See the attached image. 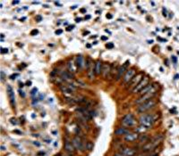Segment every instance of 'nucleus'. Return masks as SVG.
Listing matches in <instances>:
<instances>
[{"label": "nucleus", "mask_w": 179, "mask_h": 156, "mask_svg": "<svg viewBox=\"0 0 179 156\" xmlns=\"http://www.w3.org/2000/svg\"><path fill=\"white\" fill-rule=\"evenodd\" d=\"M19 93H20V95L23 96V97H25V94L23 93V91H22L21 89H19Z\"/></svg>", "instance_id": "nucleus-33"}, {"label": "nucleus", "mask_w": 179, "mask_h": 156, "mask_svg": "<svg viewBox=\"0 0 179 156\" xmlns=\"http://www.w3.org/2000/svg\"><path fill=\"white\" fill-rule=\"evenodd\" d=\"M8 53V49L7 48H1V54H7Z\"/></svg>", "instance_id": "nucleus-31"}, {"label": "nucleus", "mask_w": 179, "mask_h": 156, "mask_svg": "<svg viewBox=\"0 0 179 156\" xmlns=\"http://www.w3.org/2000/svg\"><path fill=\"white\" fill-rule=\"evenodd\" d=\"M110 71H111V65L109 64H108V63H105V64H103V67H102V75H103V77L105 78H107L109 76V74H110Z\"/></svg>", "instance_id": "nucleus-16"}, {"label": "nucleus", "mask_w": 179, "mask_h": 156, "mask_svg": "<svg viewBox=\"0 0 179 156\" xmlns=\"http://www.w3.org/2000/svg\"><path fill=\"white\" fill-rule=\"evenodd\" d=\"M89 19H91V15H87V16H85V20H89Z\"/></svg>", "instance_id": "nucleus-46"}, {"label": "nucleus", "mask_w": 179, "mask_h": 156, "mask_svg": "<svg viewBox=\"0 0 179 156\" xmlns=\"http://www.w3.org/2000/svg\"><path fill=\"white\" fill-rule=\"evenodd\" d=\"M63 33V30L62 29H57V30H55V34L56 35H60V34H62Z\"/></svg>", "instance_id": "nucleus-32"}, {"label": "nucleus", "mask_w": 179, "mask_h": 156, "mask_svg": "<svg viewBox=\"0 0 179 156\" xmlns=\"http://www.w3.org/2000/svg\"><path fill=\"white\" fill-rule=\"evenodd\" d=\"M39 33V30L38 29H32L31 31H30V35L31 36H35V35H37Z\"/></svg>", "instance_id": "nucleus-28"}, {"label": "nucleus", "mask_w": 179, "mask_h": 156, "mask_svg": "<svg viewBox=\"0 0 179 156\" xmlns=\"http://www.w3.org/2000/svg\"><path fill=\"white\" fill-rule=\"evenodd\" d=\"M75 64L77 66V68L79 69H83V65H84V59H83V55H77L75 58Z\"/></svg>", "instance_id": "nucleus-20"}, {"label": "nucleus", "mask_w": 179, "mask_h": 156, "mask_svg": "<svg viewBox=\"0 0 179 156\" xmlns=\"http://www.w3.org/2000/svg\"><path fill=\"white\" fill-rule=\"evenodd\" d=\"M37 93H38V88H33V89L31 90V92H30V95H31L32 96H34V95H36Z\"/></svg>", "instance_id": "nucleus-27"}, {"label": "nucleus", "mask_w": 179, "mask_h": 156, "mask_svg": "<svg viewBox=\"0 0 179 156\" xmlns=\"http://www.w3.org/2000/svg\"><path fill=\"white\" fill-rule=\"evenodd\" d=\"M73 28H74V25L69 26V27H67V28H66V30H67V31H70V30H72V29H73Z\"/></svg>", "instance_id": "nucleus-36"}, {"label": "nucleus", "mask_w": 179, "mask_h": 156, "mask_svg": "<svg viewBox=\"0 0 179 156\" xmlns=\"http://www.w3.org/2000/svg\"><path fill=\"white\" fill-rule=\"evenodd\" d=\"M155 121H156V117H155L154 114H152V113H143L139 118L140 125L144 126L148 130L152 129V127L153 126Z\"/></svg>", "instance_id": "nucleus-2"}, {"label": "nucleus", "mask_w": 179, "mask_h": 156, "mask_svg": "<svg viewBox=\"0 0 179 156\" xmlns=\"http://www.w3.org/2000/svg\"><path fill=\"white\" fill-rule=\"evenodd\" d=\"M139 136H140V134H138V133H132V132H130V133H128L127 135H125L124 137V141H126V142H128V143H133V142H134V141H136L138 140V138H139Z\"/></svg>", "instance_id": "nucleus-15"}, {"label": "nucleus", "mask_w": 179, "mask_h": 156, "mask_svg": "<svg viewBox=\"0 0 179 156\" xmlns=\"http://www.w3.org/2000/svg\"><path fill=\"white\" fill-rule=\"evenodd\" d=\"M143 78V73L140 72L136 74L134 78H132L127 84H126V89H134L138 84L140 83V81Z\"/></svg>", "instance_id": "nucleus-7"}, {"label": "nucleus", "mask_w": 179, "mask_h": 156, "mask_svg": "<svg viewBox=\"0 0 179 156\" xmlns=\"http://www.w3.org/2000/svg\"><path fill=\"white\" fill-rule=\"evenodd\" d=\"M151 4H152V5H153V6L155 5V3H154L153 1H152V2H151Z\"/></svg>", "instance_id": "nucleus-54"}, {"label": "nucleus", "mask_w": 179, "mask_h": 156, "mask_svg": "<svg viewBox=\"0 0 179 156\" xmlns=\"http://www.w3.org/2000/svg\"><path fill=\"white\" fill-rule=\"evenodd\" d=\"M19 3H20L19 1H13V2H12V4H13V5H18Z\"/></svg>", "instance_id": "nucleus-44"}, {"label": "nucleus", "mask_w": 179, "mask_h": 156, "mask_svg": "<svg viewBox=\"0 0 179 156\" xmlns=\"http://www.w3.org/2000/svg\"><path fill=\"white\" fill-rule=\"evenodd\" d=\"M151 140V137H150V136H148L147 134H141L140 136H139V138H138V141H139V143L140 144H147L149 141Z\"/></svg>", "instance_id": "nucleus-19"}, {"label": "nucleus", "mask_w": 179, "mask_h": 156, "mask_svg": "<svg viewBox=\"0 0 179 156\" xmlns=\"http://www.w3.org/2000/svg\"><path fill=\"white\" fill-rule=\"evenodd\" d=\"M129 64H130V62H129V61H126L124 64L118 68L117 74H116V80H119L122 77H124L125 72L128 71V66H129Z\"/></svg>", "instance_id": "nucleus-9"}, {"label": "nucleus", "mask_w": 179, "mask_h": 156, "mask_svg": "<svg viewBox=\"0 0 179 156\" xmlns=\"http://www.w3.org/2000/svg\"><path fill=\"white\" fill-rule=\"evenodd\" d=\"M34 144H35V145H37V146H40V145H41L40 144H39V143H36V142H34Z\"/></svg>", "instance_id": "nucleus-50"}, {"label": "nucleus", "mask_w": 179, "mask_h": 156, "mask_svg": "<svg viewBox=\"0 0 179 156\" xmlns=\"http://www.w3.org/2000/svg\"><path fill=\"white\" fill-rule=\"evenodd\" d=\"M107 18H108V19H112V14L108 13V14H107Z\"/></svg>", "instance_id": "nucleus-42"}, {"label": "nucleus", "mask_w": 179, "mask_h": 156, "mask_svg": "<svg viewBox=\"0 0 179 156\" xmlns=\"http://www.w3.org/2000/svg\"><path fill=\"white\" fill-rule=\"evenodd\" d=\"M61 78L65 81H72L74 79V76L73 73L69 72L67 71H65L61 72Z\"/></svg>", "instance_id": "nucleus-17"}, {"label": "nucleus", "mask_w": 179, "mask_h": 156, "mask_svg": "<svg viewBox=\"0 0 179 156\" xmlns=\"http://www.w3.org/2000/svg\"><path fill=\"white\" fill-rule=\"evenodd\" d=\"M113 156H124L123 154H121L120 152H118V153H116V154H114V155Z\"/></svg>", "instance_id": "nucleus-35"}, {"label": "nucleus", "mask_w": 179, "mask_h": 156, "mask_svg": "<svg viewBox=\"0 0 179 156\" xmlns=\"http://www.w3.org/2000/svg\"><path fill=\"white\" fill-rule=\"evenodd\" d=\"M106 47H107L108 49H112V48H114V44H113V43H108V44L106 45Z\"/></svg>", "instance_id": "nucleus-26"}, {"label": "nucleus", "mask_w": 179, "mask_h": 156, "mask_svg": "<svg viewBox=\"0 0 179 156\" xmlns=\"http://www.w3.org/2000/svg\"><path fill=\"white\" fill-rule=\"evenodd\" d=\"M54 3H55V5H58V6H59V7H61V6H62V4H60V3H59V2H56V1H55V2H54Z\"/></svg>", "instance_id": "nucleus-40"}, {"label": "nucleus", "mask_w": 179, "mask_h": 156, "mask_svg": "<svg viewBox=\"0 0 179 156\" xmlns=\"http://www.w3.org/2000/svg\"><path fill=\"white\" fill-rule=\"evenodd\" d=\"M128 133H130V130L127 128H124V127H120V128H117L116 130H115V135L116 136H125L127 135Z\"/></svg>", "instance_id": "nucleus-18"}, {"label": "nucleus", "mask_w": 179, "mask_h": 156, "mask_svg": "<svg viewBox=\"0 0 179 156\" xmlns=\"http://www.w3.org/2000/svg\"><path fill=\"white\" fill-rule=\"evenodd\" d=\"M26 86H28V87H30V86H31V81H30V80H28L27 82H26Z\"/></svg>", "instance_id": "nucleus-41"}, {"label": "nucleus", "mask_w": 179, "mask_h": 156, "mask_svg": "<svg viewBox=\"0 0 179 156\" xmlns=\"http://www.w3.org/2000/svg\"><path fill=\"white\" fill-rule=\"evenodd\" d=\"M134 156H144L143 154H136V155H134Z\"/></svg>", "instance_id": "nucleus-57"}, {"label": "nucleus", "mask_w": 179, "mask_h": 156, "mask_svg": "<svg viewBox=\"0 0 179 156\" xmlns=\"http://www.w3.org/2000/svg\"><path fill=\"white\" fill-rule=\"evenodd\" d=\"M153 86H154V83H153V84H149V85H148L147 87H145V88H144L143 89H141V90L139 92L138 94H140L141 95H144L145 93H147V92L150 91V90L152 89V88H153Z\"/></svg>", "instance_id": "nucleus-23"}, {"label": "nucleus", "mask_w": 179, "mask_h": 156, "mask_svg": "<svg viewBox=\"0 0 179 156\" xmlns=\"http://www.w3.org/2000/svg\"><path fill=\"white\" fill-rule=\"evenodd\" d=\"M162 11H163V16H165V17H166V16H167V13H166V10L165 8H163V9H162Z\"/></svg>", "instance_id": "nucleus-38"}, {"label": "nucleus", "mask_w": 179, "mask_h": 156, "mask_svg": "<svg viewBox=\"0 0 179 156\" xmlns=\"http://www.w3.org/2000/svg\"><path fill=\"white\" fill-rule=\"evenodd\" d=\"M102 67H103V64L98 60L95 63V74L96 75H100V73L102 72Z\"/></svg>", "instance_id": "nucleus-21"}, {"label": "nucleus", "mask_w": 179, "mask_h": 156, "mask_svg": "<svg viewBox=\"0 0 179 156\" xmlns=\"http://www.w3.org/2000/svg\"><path fill=\"white\" fill-rule=\"evenodd\" d=\"M60 90L64 94H68V95H73L74 93V90L77 88L73 84H67V85H60L59 86Z\"/></svg>", "instance_id": "nucleus-11"}, {"label": "nucleus", "mask_w": 179, "mask_h": 156, "mask_svg": "<svg viewBox=\"0 0 179 156\" xmlns=\"http://www.w3.org/2000/svg\"><path fill=\"white\" fill-rule=\"evenodd\" d=\"M72 142L73 144L74 147L76 148V150L80 151V152H85L86 151V148H85V144H86V142H83V138L79 136H75L73 137L72 139Z\"/></svg>", "instance_id": "nucleus-6"}, {"label": "nucleus", "mask_w": 179, "mask_h": 156, "mask_svg": "<svg viewBox=\"0 0 179 156\" xmlns=\"http://www.w3.org/2000/svg\"><path fill=\"white\" fill-rule=\"evenodd\" d=\"M81 12L82 13H86V9H81Z\"/></svg>", "instance_id": "nucleus-49"}, {"label": "nucleus", "mask_w": 179, "mask_h": 156, "mask_svg": "<svg viewBox=\"0 0 179 156\" xmlns=\"http://www.w3.org/2000/svg\"><path fill=\"white\" fill-rule=\"evenodd\" d=\"M152 42H153V40H149L148 41V43H152Z\"/></svg>", "instance_id": "nucleus-56"}, {"label": "nucleus", "mask_w": 179, "mask_h": 156, "mask_svg": "<svg viewBox=\"0 0 179 156\" xmlns=\"http://www.w3.org/2000/svg\"><path fill=\"white\" fill-rule=\"evenodd\" d=\"M6 91H7L9 100H10V104L12 105V107L14 108L15 107V96H14V92L13 90V88L10 85H8L7 88H6Z\"/></svg>", "instance_id": "nucleus-14"}, {"label": "nucleus", "mask_w": 179, "mask_h": 156, "mask_svg": "<svg viewBox=\"0 0 179 156\" xmlns=\"http://www.w3.org/2000/svg\"><path fill=\"white\" fill-rule=\"evenodd\" d=\"M136 119L133 113H127L121 119V124L124 128H133L136 125Z\"/></svg>", "instance_id": "nucleus-5"}, {"label": "nucleus", "mask_w": 179, "mask_h": 156, "mask_svg": "<svg viewBox=\"0 0 179 156\" xmlns=\"http://www.w3.org/2000/svg\"><path fill=\"white\" fill-rule=\"evenodd\" d=\"M86 47H87L88 48H90V47H91V45H90V44H87V46H86Z\"/></svg>", "instance_id": "nucleus-53"}, {"label": "nucleus", "mask_w": 179, "mask_h": 156, "mask_svg": "<svg viewBox=\"0 0 179 156\" xmlns=\"http://www.w3.org/2000/svg\"><path fill=\"white\" fill-rule=\"evenodd\" d=\"M157 104H158V100L156 98H152L143 104H139L136 108V112L138 113H145L146 112L153 109L157 105Z\"/></svg>", "instance_id": "nucleus-4"}, {"label": "nucleus", "mask_w": 179, "mask_h": 156, "mask_svg": "<svg viewBox=\"0 0 179 156\" xmlns=\"http://www.w3.org/2000/svg\"><path fill=\"white\" fill-rule=\"evenodd\" d=\"M120 153L123 154L124 156H134L137 154V151L132 147H127L124 146L120 149Z\"/></svg>", "instance_id": "nucleus-13"}, {"label": "nucleus", "mask_w": 179, "mask_h": 156, "mask_svg": "<svg viewBox=\"0 0 179 156\" xmlns=\"http://www.w3.org/2000/svg\"><path fill=\"white\" fill-rule=\"evenodd\" d=\"M23 86H24V84H23V83H22V82H21V83H20V87H22V88H23Z\"/></svg>", "instance_id": "nucleus-51"}, {"label": "nucleus", "mask_w": 179, "mask_h": 156, "mask_svg": "<svg viewBox=\"0 0 179 156\" xmlns=\"http://www.w3.org/2000/svg\"><path fill=\"white\" fill-rule=\"evenodd\" d=\"M172 60H173V62H174V64H177V57L176 56H172Z\"/></svg>", "instance_id": "nucleus-39"}, {"label": "nucleus", "mask_w": 179, "mask_h": 156, "mask_svg": "<svg viewBox=\"0 0 179 156\" xmlns=\"http://www.w3.org/2000/svg\"><path fill=\"white\" fill-rule=\"evenodd\" d=\"M4 37H5V35L4 34H1V39H4Z\"/></svg>", "instance_id": "nucleus-52"}, {"label": "nucleus", "mask_w": 179, "mask_h": 156, "mask_svg": "<svg viewBox=\"0 0 179 156\" xmlns=\"http://www.w3.org/2000/svg\"><path fill=\"white\" fill-rule=\"evenodd\" d=\"M135 72H136V71H135V69H134V68L129 69V70L125 72V74H124V77H123V82H124V84H127L132 78L134 77Z\"/></svg>", "instance_id": "nucleus-12"}, {"label": "nucleus", "mask_w": 179, "mask_h": 156, "mask_svg": "<svg viewBox=\"0 0 179 156\" xmlns=\"http://www.w3.org/2000/svg\"><path fill=\"white\" fill-rule=\"evenodd\" d=\"M81 21H82V18H76V19H75V22H76V23H80Z\"/></svg>", "instance_id": "nucleus-43"}, {"label": "nucleus", "mask_w": 179, "mask_h": 156, "mask_svg": "<svg viewBox=\"0 0 179 156\" xmlns=\"http://www.w3.org/2000/svg\"><path fill=\"white\" fill-rule=\"evenodd\" d=\"M64 150L70 154H74L76 152V148L74 147L72 141H70L68 139L65 140V144H64Z\"/></svg>", "instance_id": "nucleus-10"}, {"label": "nucleus", "mask_w": 179, "mask_h": 156, "mask_svg": "<svg viewBox=\"0 0 179 156\" xmlns=\"http://www.w3.org/2000/svg\"><path fill=\"white\" fill-rule=\"evenodd\" d=\"M162 141H163V136L162 135L156 136L155 137L152 138L148 143L142 145V147H141L142 152L143 153H151V151L154 150L159 144L162 143Z\"/></svg>", "instance_id": "nucleus-1"}, {"label": "nucleus", "mask_w": 179, "mask_h": 156, "mask_svg": "<svg viewBox=\"0 0 179 156\" xmlns=\"http://www.w3.org/2000/svg\"><path fill=\"white\" fill-rule=\"evenodd\" d=\"M149 84H150V78H149V76L143 77V78L140 81V83L133 89V93L134 94H138L141 89H143L145 87H147Z\"/></svg>", "instance_id": "nucleus-8"}, {"label": "nucleus", "mask_w": 179, "mask_h": 156, "mask_svg": "<svg viewBox=\"0 0 179 156\" xmlns=\"http://www.w3.org/2000/svg\"><path fill=\"white\" fill-rule=\"evenodd\" d=\"M0 74H1V81H2V82H4V81H5V73H4V71H3L0 72Z\"/></svg>", "instance_id": "nucleus-30"}, {"label": "nucleus", "mask_w": 179, "mask_h": 156, "mask_svg": "<svg viewBox=\"0 0 179 156\" xmlns=\"http://www.w3.org/2000/svg\"><path fill=\"white\" fill-rule=\"evenodd\" d=\"M55 156H62V154H55Z\"/></svg>", "instance_id": "nucleus-55"}, {"label": "nucleus", "mask_w": 179, "mask_h": 156, "mask_svg": "<svg viewBox=\"0 0 179 156\" xmlns=\"http://www.w3.org/2000/svg\"><path fill=\"white\" fill-rule=\"evenodd\" d=\"M145 156H158V154L157 153H150L149 154H147V155Z\"/></svg>", "instance_id": "nucleus-34"}, {"label": "nucleus", "mask_w": 179, "mask_h": 156, "mask_svg": "<svg viewBox=\"0 0 179 156\" xmlns=\"http://www.w3.org/2000/svg\"><path fill=\"white\" fill-rule=\"evenodd\" d=\"M32 4H34V5H35V4H36V5H39L40 2H39V1H36V2H32Z\"/></svg>", "instance_id": "nucleus-47"}, {"label": "nucleus", "mask_w": 179, "mask_h": 156, "mask_svg": "<svg viewBox=\"0 0 179 156\" xmlns=\"http://www.w3.org/2000/svg\"><path fill=\"white\" fill-rule=\"evenodd\" d=\"M75 8H77V5H73V6L71 7V9H75Z\"/></svg>", "instance_id": "nucleus-48"}, {"label": "nucleus", "mask_w": 179, "mask_h": 156, "mask_svg": "<svg viewBox=\"0 0 179 156\" xmlns=\"http://www.w3.org/2000/svg\"><path fill=\"white\" fill-rule=\"evenodd\" d=\"M17 76H19V74H17V73H16V74H13V75L10 76V78H11V79H14L15 77H17Z\"/></svg>", "instance_id": "nucleus-37"}, {"label": "nucleus", "mask_w": 179, "mask_h": 156, "mask_svg": "<svg viewBox=\"0 0 179 156\" xmlns=\"http://www.w3.org/2000/svg\"><path fill=\"white\" fill-rule=\"evenodd\" d=\"M35 20H36V22H38V23L41 22V21H42V16H41V15H37V16L35 17Z\"/></svg>", "instance_id": "nucleus-29"}, {"label": "nucleus", "mask_w": 179, "mask_h": 156, "mask_svg": "<svg viewBox=\"0 0 179 156\" xmlns=\"http://www.w3.org/2000/svg\"><path fill=\"white\" fill-rule=\"evenodd\" d=\"M76 64L72 61V60H70L67 62V69H68V71L69 72H71V73H74L75 71H76Z\"/></svg>", "instance_id": "nucleus-22"}, {"label": "nucleus", "mask_w": 179, "mask_h": 156, "mask_svg": "<svg viewBox=\"0 0 179 156\" xmlns=\"http://www.w3.org/2000/svg\"><path fill=\"white\" fill-rule=\"evenodd\" d=\"M85 148H86V150H88V151H91L92 149H93V144L91 143V141H88V142H86V144H85Z\"/></svg>", "instance_id": "nucleus-25"}, {"label": "nucleus", "mask_w": 179, "mask_h": 156, "mask_svg": "<svg viewBox=\"0 0 179 156\" xmlns=\"http://www.w3.org/2000/svg\"><path fill=\"white\" fill-rule=\"evenodd\" d=\"M148 130V129H147V128H145L144 126H142V125H140L138 128H136V129H135V132H136V133H138V134H139V133H143L145 130Z\"/></svg>", "instance_id": "nucleus-24"}, {"label": "nucleus", "mask_w": 179, "mask_h": 156, "mask_svg": "<svg viewBox=\"0 0 179 156\" xmlns=\"http://www.w3.org/2000/svg\"><path fill=\"white\" fill-rule=\"evenodd\" d=\"M157 92H158V85H157V84H154L153 88H152L150 91L145 93L144 95H141L138 98L137 100L135 101V104L139 105V104H143V103H145V102L151 100L152 98H155V95H157Z\"/></svg>", "instance_id": "nucleus-3"}, {"label": "nucleus", "mask_w": 179, "mask_h": 156, "mask_svg": "<svg viewBox=\"0 0 179 156\" xmlns=\"http://www.w3.org/2000/svg\"><path fill=\"white\" fill-rule=\"evenodd\" d=\"M101 39H102V40H108V37L103 36V37H101Z\"/></svg>", "instance_id": "nucleus-45"}]
</instances>
